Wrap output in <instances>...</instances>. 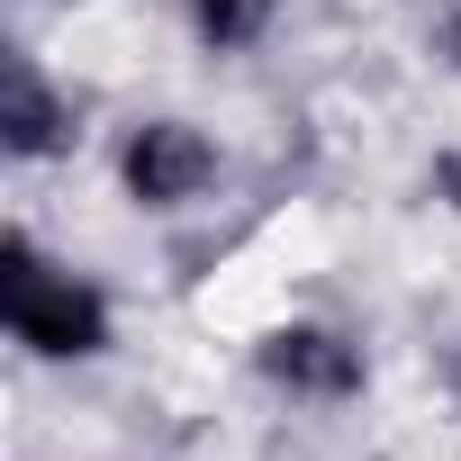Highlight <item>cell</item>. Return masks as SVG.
I'll list each match as a JSON object with an SVG mask.
<instances>
[{"mask_svg": "<svg viewBox=\"0 0 461 461\" xmlns=\"http://www.w3.org/2000/svg\"><path fill=\"white\" fill-rule=\"evenodd\" d=\"M10 335H19L28 362H100L118 344V308L91 272L10 236Z\"/></svg>", "mask_w": 461, "mask_h": 461, "instance_id": "obj_1", "label": "cell"}, {"mask_svg": "<svg viewBox=\"0 0 461 461\" xmlns=\"http://www.w3.org/2000/svg\"><path fill=\"white\" fill-rule=\"evenodd\" d=\"M109 172H118V199H127L136 217H190L199 199H217L226 154H217V136H208L199 118H172V109H163V118L118 127Z\"/></svg>", "mask_w": 461, "mask_h": 461, "instance_id": "obj_2", "label": "cell"}, {"mask_svg": "<svg viewBox=\"0 0 461 461\" xmlns=\"http://www.w3.org/2000/svg\"><path fill=\"white\" fill-rule=\"evenodd\" d=\"M254 380L272 398H290V407H353L371 389V353L326 317H290V326H272L254 344Z\"/></svg>", "mask_w": 461, "mask_h": 461, "instance_id": "obj_3", "label": "cell"}, {"mask_svg": "<svg viewBox=\"0 0 461 461\" xmlns=\"http://www.w3.org/2000/svg\"><path fill=\"white\" fill-rule=\"evenodd\" d=\"M0 145H10V163H55L73 145V100L46 82V64H10V100H0Z\"/></svg>", "mask_w": 461, "mask_h": 461, "instance_id": "obj_4", "label": "cell"}, {"mask_svg": "<svg viewBox=\"0 0 461 461\" xmlns=\"http://www.w3.org/2000/svg\"><path fill=\"white\" fill-rule=\"evenodd\" d=\"M281 10L290 0H181V28L199 55H254V46H272Z\"/></svg>", "mask_w": 461, "mask_h": 461, "instance_id": "obj_5", "label": "cell"}, {"mask_svg": "<svg viewBox=\"0 0 461 461\" xmlns=\"http://www.w3.org/2000/svg\"><path fill=\"white\" fill-rule=\"evenodd\" d=\"M443 55L461 64V0H452V19H443Z\"/></svg>", "mask_w": 461, "mask_h": 461, "instance_id": "obj_6", "label": "cell"}, {"mask_svg": "<svg viewBox=\"0 0 461 461\" xmlns=\"http://www.w3.org/2000/svg\"><path fill=\"white\" fill-rule=\"evenodd\" d=\"M443 389H452V407H461V344H452V362H443Z\"/></svg>", "mask_w": 461, "mask_h": 461, "instance_id": "obj_7", "label": "cell"}]
</instances>
